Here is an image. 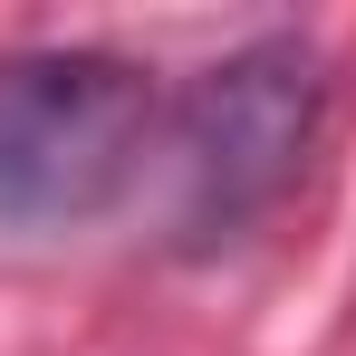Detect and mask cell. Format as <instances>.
Segmentation results:
<instances>
[{
  "instance_id": "2",
  "label": "cell",
  "mask_w": 356,
  "mask_h": 356,
  "mask_svg": "<svg viewBox=\"0 0 356 356\" xmlns=\"http://www.w3.org/2000/svg\"><path fill=\"white\" fill-rule=\"evenodd\" d=\"M327 116V58L308 39H250L222 67L193 77L174 106V232L183 241H232L298 183L308 145Z\"/></svg>"
},
{
  "instance_id": "1",
  "label": "cell",
  "mask_w": 356,
  "mask_h": 356,
  "mask_svg": "<svg viewBox=\"0 0 356 356\" xmlns=\"http://www.w3.org/2000/svg\"><path fill=\"white\" fill-rule=\"evenodd\" d=\"M154 154V77L106 49L0 58V222L67 232L97 222Z\"/></svg>"
}]
</instances>
